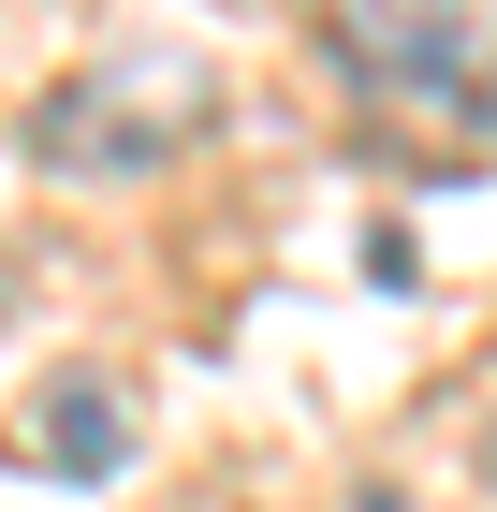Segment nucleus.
Segmentation results:
<instances>
[{"label": "nucleus", "instance_id": "1", "mask_svg": "<svg viewBox=\"0 0 497 512\" xmlns=\"http://www.w3.org/2000/svg\"><path fill=\"white\" fill-rule=\"evenodd\" d=\"M205 118H220V59H191V44H103V59H74L44 88L30 147H44V176H161Z\"/></svg>", "mask_w": 497, "mask_h": 512}, {"label": "nucleus", "instance_id": "2", "mask_svg": "<svg viewBox=\"0 0 497 512\" xmlns=\"http://www.w3.org/2000/svg\"><path fill=\"white\" fill-rule=\"evenodd\" d=\"M337 74L395 118H439V132H483L497 118V0H307Z\"/></svg>", "mask_w": 497, "mask_h": 512}, {"label": "nucleus", "instance_id": "3", "mask_svg": "<svg viewBox=\"0 0 497 512\" xmlns=\"http://www.w3.org/2000/svg\"><path fill=\"white\" fill-rule=\"evenodd\" d=\"M30 469H59V483L132 469V425H117V395H103V381H59V395L30 410Z\"/></svg>", "mask_w": 497, "mask_h": 512}, {"label": "nucleus", "instance_id": "4", "mask_svg": "<svg viewBox=\"0 0 497 512\" xmlns=\"http://www.w3.org/2000/svg\"><path fill=\"white\" fill-rule=\"evenodd\" d=\"M483 483H497V425H483Z\"/></svg>", "mask_w": 497, "mask_h": 512}]
</instances>
